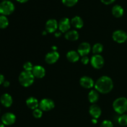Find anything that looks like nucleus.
Segmentation results:
<instances>
[{
	"instance_id": "58836bf2",
	"label": "nucleus",
	"mask_w": 127,
	"mask_h": 127,
	"mask_svg": "<svg viewBox=\"0 0 127 127\" xmlns=\"http://www.w3.org/2000/svg\"></svg>"
},
{
	"instance_id": "f3484780",
	"label": "nucleus",
	"mask_w": 127,
	"mask_h": 127,
	"mask_svg": "<svg viewBox=\"0 0 127 127\" xmlns=\"http://www.w3.org/2000/svg\"><path fill=\"white\" fill-rule=\"evenodd\" d=\"M26 104L29 109L32 110H35L39 107L38 100L33 97H30L26 100Z\"/></svg>"
},
{
	"instance_id": "2f4dec72",
	"label": "nucleus",
	"mask_w": 127,
	"mask_h": 127,
	"mask_svg": "<svg viewBox=\"0 0 127 127\" xmlns=\"http://www.w3.org/2000/svg\"><path fill=\"white\" fill-rule=\"evenodd\" d=\"M4 82V77L2 74H0V85L3 84Z\"/></svg>"
},
{
	"instance_id": "4468645a",
	"label": "nucleus",
	"mask_w": 127,
	"mask_h": 127,
	"mask_svg": "<svg viewBox=\"0 0 127 127\" xmlns=\"http://www.w3.org/2000/svg\"><path fill=\"white\" fill-rule=\"evenodd\" d=\"M79 83L83 88H86V89H91L95 84L93 79L90 77L86 76L82 77L81 78Z\"/></svg>"
},
{
	"instance_id": "9b49d317",
	"label": "nucleus",
	"mask_w": 127,
	"mask_h": 127,
	"mask_svg": "<svg viewBox=\"0 0 127 127\" xmlns=\"http://www.w3.org/2000/svg\"><path fill=\"white\" fill-rule=\"evenodd\" d=\"M91 50L90 44L88 42H83L79 45L78 48V52L81 57L87 56Z\"/></svg>"
},
{
	"instance_id": "b1692460",
	"label": "nucleus",
	"mask_w": 127,
	"mask_h": 127,
	"mask_svg": "<svg viewBox=\"0 0 127 127\" xmlns=\"http://www.w3.org/2000/svg\"><path fill=\"white\" fill-rule=\"evenodd\" d=\"M9 25V21L6 16H0V29H3L6 28Z\"/></svg>"
},
{
	"instance_id": "ddd939ff",
	"label": "nucleus",
	"mask_w": 127,
	"mask_h": 127,
	"mask_svg": "<svg viewBox=\"0 0 127 127\" xmlns=\"http://www.w3.org/2000/svg\"><path fill=\"white\" fill-rule=\"evenodd\" d=\"M45 73L46 71L45 68L40 65L34 66L32 71V73L33 74V76L38 79L43 78L45 75Z\"/></svg>"
},
{
	"instance_id": "423d86ee",
	"label": "nucleus",
	"mask_w": 127,
	"mask_h": 127,
	"mask_svg": "<svg viewBox=\"0 0 127 127\" xmlns=\"http://www.w3.org/2000/svg\"><path fill=\"white\" fill-rule=\"evenodd\" d=\"M55 107V102L53 100L48 98L43 99L39 102V108L42 111H50Z\"/></svg>"
},
{
	"instance_id": "39448f33",
	"label": "nucleus",
	"mask_w": 127,
	"mask_h": 127,
	"mask_svg": "<svg viewBox=\"0 0 127 127\" xmlns=\"http://www.w3.org/2000/svg\"><path fill=\"white\" fill-rule=\"evenodd\" d=\"M91 64L95 69H101L104 65V59L100 55H94L91 59Z\"/></svg>"
},
{
	"instance_id": "bb28decb",
	"label": "nucleus",
	"mask_w": 127,
	"mask_h": 127,
	"mask_svg": "<svg viewBox=\"0 0 127 127\" xmlns=\"http://www.w3.org/2000/svg\"><path fill=\"white\" fill-rule=\"evenodd\" d=\"M32 114H33V116L35 118H36V119H40V118L42 117L43 112H42V110L40 108H37V109L33 110Z\"/></svg>"
},
{
	"instance_id": "aec40b11",
	"label": "nucleus",
	"mask_w": 127,
	"mask_h": 127,
	"mask_svg": "<svg viewBox=\"0 0 127 127\" xmlns=\"http://www.w3.org/2000/svg\"><path fill=\"white\" fill-rule=\"evenodd\" d=\"M112 13L113 16H115V17L119 18V17H122L124 15V8L119 4L115 5L112 9Z\"/></svg>"
},
{
	"instance_id": "412c9836",
	"label": "nucleus",
	"mask_w": 127,
	"mask_h": 127,
	"mask_svg": "<svg viewBox=\"0 0 127 127\" xmlns=\"http://www.w3.org/2000/svg\"><path fill=\"white\" fill-rule=\"evenodd\" d=\"M71 24L73 27H75L76 29H81L84 26V22L83 19L79 16H75L73 17L71 21Z\"/></svg>"
},
{
	"instance_id": "a211bd4d",
	"label": "nucleus",
	"mask_w": 127,
	"mask_h": 127,
	"mask_svg": "<svg viewBox=\"0 0 127 127\" xmlns=\"http://www.w3.org/2000/svg\"><path fill=\"white\" fill-rule=\"evenodd\" d=\"M66 58L69 62H71V63H75L79 60V54L78 53V52H76V51H69L67 53Z\"/></svg>"
},
{
	"instance_id": "4c0bfd02",
	"label": "nucleus",
	"mask_w": 127,
	"mask_h": 127,
	"mask_svg": "<svg viewBox=\"0 0 127 127\" xmlns=\"http://www.w3.org/2000/svg\"><path fill=\"white\" fill-rule=\"evenodd\" d=\"M4 1H6V0H4Z\"/></svg>"
},
{
	"instance_id": "0eeeda50",
	"label": "nucleus",
	"mask_w": 127,
	"mask_h": 127,
	"mask_svg": "<svg viewBox=\"0 0 127 127\" xmlns=\"http://www.w3.org/2000/svg\"><path fill=\"white\" fill-rule=\"evenodd\" d=\"M112 38L115 42L122 43L127 41V33L122 30H117L113 33Z\"/></svg>"
},
{
	"instance_id": "cd10ccee",
	"label": "nucleus",
	"mask_w": 127,
	"mask_h": 127,
	"mask_svg": "<svg viewBox=\"0 0 127 127\" xmlns=\"http://www.w3.org/2000/svg\"><path fill=\"white\" fill-rule=\"evenodd\" d=\"M33 65H32V63L29 62H26V63L24 64L23 65V68L24 69V71H31L32 72V69H33Z\"/></svg>"
},
{
	"instance_id": "f257e3e1",
	"label": "nucleus",
	"mask_w": 127,
	"mask_h": 127,
	"mask_svg": "<svg viewBox=\"0 0 127 127\" xmlns=\"http://www.w3.org/2000/svg\"><path fill=\"white\" fill-rule=\"evenodd\" d=\"M95 89L101 94H107L112 90L114 83L110 77L103 76L97 80L95 84Z\"/></svg>"
},
{
	"instance_id": "5701e85b",
	"label": "nucleus",
	"mask_w": 127,
	"mask_h": 127,
	"mask_svg": "<svg viewBox=\"0 0 127 127\" xmlns=\"http://www.w3.org/2000/svg\"><path fill=\"white\" fill-rule=\"evenodd\" d=\"M103 49H104V47L100 43H95L92 48V50L94 55H100V53L102 52Z\"/></svg>"
},
{
	"instance_id": "2eb2a0df",
	"label": "nucleus",
	"mask_w": 127,
	"mask_h": 127,
	"mask_svg": "<svg viewBox=\"0 0 127 127\" xmlns=\"http://www.w3.org/2000/svg\"><path fill=\"white\" fill-rule=\"evenodd\" d=\"M89 112L93 119H97L101 115L102 110L99 105L95 104H93L89 107Z\"/></svg>"
},
{
	"instance_id": "20e7f679",
	"label": "nucleus",
	"mask_w": 127,
	"mask_h": 127,
	"mask_svg": "<svg viewBox=\"0 0 127 127\" xmlns=\"http://www.w3.org/2000/svg\"><path fill=\"white\" fill-rule=\"evenodd\" d=\"M14 5L11 1L6 0L0 3V14L3 16L11 14L14 12Z\"/></svg>"
},
{
	"instance_id": "dca6fc26",
	"label": "nucleus",
	"mask_w": 127,
	"mask_h": 127,
	"mask_svg": "<svg viewBox=\"0 0 127 127\" xmlns=\"http://www.w3.org/2000/svg\"><path fill=\"white\" fill-rule=\"evenodd\" d=\"M0 102L5 107H9L12 104V98L11 95L7 94V93H5L1 96Z\"/></svg>"
},
{
	"instance_id": "f03ea898",
	"label": "nucleus",
	"mask_w": 127,
	"mask_h": 127,
	"mask_svg": "<svg viewBox=\"0 0 127 127\" xmlns=\"http://www.w3.org/2000/svg\"><path fill=\"white\" fill-rule=\"evenodd\" d=\"M113 108L117 114L122 115L127 110V99L124 97L117 98L113 102Z\"/></svg>"
},
{
	"instance_id": "6ab92c4d",
	"label": "nucleus",
	"mask_w": 127,
	"mask_h": 127,
	"mask_svg": "<svg viewBox=\"0 0 127 127\" xmlns=\"http://www.w3.org/2000/svg\"><path fill=\"white\" fill-rule=\"evenodd\" d=\"M65 38L69 41H76L79 38V33L75 30L69 31L65 34Z\"/></svg>"
},
{
	"instance_id": "393cba45",
	"label": "nucleus",
	"mask_w": 127,
	"mask_h": 127,
	"mask_svg": "<svg viewBox=\"0 0 127 127\" xmlns=\"http://www.w3.org/2000/svg\"><path fill=\"white\" fill-rule=\"evenodd\" d=\"M118 122L119 125L121 126H127V114H122L121 116L119 117L118 119Z\"/></svg>"
},
{
	"instance_id": "c85d7f7f",
	"label": "nucleus",
	"mask_w": 127,
	"mask_h": 127,
	"mask_svg": "<svg viewBox=\"0 0 127 127\" xmlns=\"http://www.w3.org/2000/svg\"><path fill=\"white\" fill-rule=\"evenodd\" d=\"M100 127H114L112 122L110 120H105L102 122Z\"/></svg>"
},
{
	"instance_id": "c9c22d12",
	"label": "nucleus",
	"mask_w": 127,
	"mask_h": 127,
	"mask_svg": "<svg viewBox=\"0 0 127 127\" xmlns=\"http://www.w3.org/2000/svg\"><path fill=\"white\" fill-rule=\"evenodd\" d=\"M92 122H93L94 124H96L97 123V119H93V120H92Z\"/></svg>"
},
{
	"instance_id": "9d476101",
	"label": "nucleus",
	"mask_w": 127,
	"mask_h": 127,
	"mask_svg": "<svg viewBox=\"0 0 127 127\" xmlns=\"http://www.w3.org/2000/svg\"><path fill=\"white\" fill-rule=\"evenodd\" d=\"M16 115L11 112H7L1 117V122L5 125H11L16 122Z\"/></svg>"
},
{
	"instance_id": "e433bc0d",
	"label": "nucleus",
	"mask_w": 127,
	"mask_h": 127,
	"mask_svg": "<svg viewBox=\"0 0 127 127\" xmlns=\"http://www.w3.org/2000/svg\"><path fill=\"white\" fill-rule=\"evenodd\" d=\"M4 124H3L2 123H0V127H4Z\"/></svg>"
},
{
	"instance_id": "7ed1b4c3",
	"label": "nucleus",
	"mask_w": 127,
	"mask_h": 127,
	"mask_svg": "<svg viewBox=\"0 0 127 127\" xmlns=\"http://www.w3.org/2000/svg\"><path fill=\"white\" fill-rule=\"evenodd\" d=\"M34 78L32 72L24 71L21 72L19 76V81L22 86L29 87L34 82Z\"/></svg>"
},
{
	"instance_id": "1a4fd4ad",
	"label": "nucleus",
	"mask_w": 127,
	"mask_h": 127,
	"mask_svg": "<svg viewBox=\"0 0 127 127\" xmlns=\"http://www.w3.org/2000/svg\"><path fill=\"white\" fill-rule=\"evenodd\" d=\"M60 58V54L57 51H52L47 53L45 57V60L46 63L49 64L55 63Z\"/></svg>"
},
{
	"instance_id": "7c9ffc66",
	"label": "nucleus",
	"mask_w": 127,
	"mask_h": 127,
	"mask_svg": "<svg viewBox=\"0 0 127 127\" xmlns=\"http://www.w3.org/2000/svg\"><path fill=\"white\" fill-rule=\"evenodd\" d=\"M100 1L105 4H110L113 3L115 0H100Z\"/></svg>"
},
{
	"instance_id": "6e6552de",
	"label": "nucleus",
	"mask_w": 127,
	"mask_h": 127,
	"mask_svg": "<svg viewBox=\"0 0 127 127\" xmlns=\"http://www.w3.org/2000/svg\"><path fill=\"white\" fill-rule=\"evenodd\" d=\"M71 27V22L67 17H63L60 21L58 24V28L62 33L68 32Z\"/></svg>"
},
{
	"instance_id": "473e14b6",
	"label": "nucleus",
	"mask_w": 127,
	"mask_h": 127,
	"mask_svg": "<svg viewBox=\"0 0 127 127\" xmlns=\"http://www.w3.org/2000/svg\"><path fill=\"white\" fill-rule=\"evenodd\" d=\"M9 85H10V83L9 81H6L4 82L3 86L4 87H6V88H7V87L9 86Z\"/></svg>"
},
{
	"instance_id": "c756f323",
	"label": "nucleus",
	"mask_w": 127,
	"mask_h": 127,
	"mask_svg": "<svg viewBox=\"0 0 127 127\" xmlns=\"http://www.w3.org/2000/svg\"><path fill=\"white\" fill-rule=\"evenodd\" d=\"M81 62L83 64H85V65H86V64H88V63L89 62V58H88L87 56L83 57V58H82V59H81Z\"/></svg>"
},
{
	"instance_id": "a878e982",
	"label": "nucleus",
	"mask_w": 127,
	"mask_h": 127,
	"mask_svg": "<svg viewBox=\"0 0 127 127\" xmlns=\"http://www.w3.org/2000/svg\"><path fill=\"white\" fill-rule=\"evenodd\" d=\"M64 5L68 7H72L78 2V0H62Z\"/></svg>"
},
{
	"instance_id": "f704fd0d",
	"label": "nucleus",
	"mask_w": 127,
	"mask_h": 127,
	"mask_svg": "<svg viewBox=\"0 0 127 127\" xmlns=\"http://www.w3.org/2000/svg\"><path fill=\"white\" fill-rule=\"evenodd\" d=\"M16 1H18V2H21V3H24V2H27L28 0H16Z\"/></svg>"
},
{
	"instance_id": "4be33fe9",
	"label": "nucleus",
	"mask_w": 127,
	"mask_h": 127,
	"mask_svg": "<svg viewBox=\"0 0 127 127\" xmlns=\"http://www.w3.org/2000/svg\"><path fill=\"white\" fill-rule=\"evenodd\" d=\"M99 98V92L96 90H91L88 94V99L92 104H95L98 101Z\"/></svg>"
},
{
	"instance_id": "72a5a7b5",
	"label": "nucleus",
	"mask_w": 127,
	"mask_h": 127,
	"mask_svg": "<svg viewBox=\"0 0 127 127\" xmlns=\"http://www.w3.org/2000/svg\"><path fill=\"white\" fill-rule=\"evenodd\" d=\"M61 35H62V32H56L55 34V36L56 37H60Z\"/></svg>"
},
{
	"instance_id": "f8f14e48",
	"label": "nucleus",
	"mask_w": 127,
	"mask_h": 127,
	"mask_svg": "<svg viewBox=\"0 0 127 127\" xmlns=\"http://www.w3.org/2000/svg\"><path fill=\"white\" fill-rule=\"evenodd\" d=\"M58 24L57 20L51 19L48 20L45 24V30L48 33H53L58 29Z\"/></svg>"
}]
</instances>
